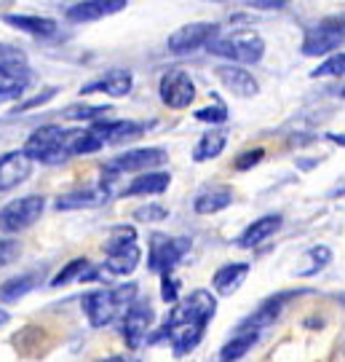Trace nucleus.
I'll return each mask as SVG.
<instances>
[{"mask_svg":"<svg viewBox=\"0 0 345 362\" xmlns=\"http://www.w3.org/2000/svg\"><path fill=\"white\" fill-rule=\"evenodd\" d=\"M214 314H217V298L212 296L209 290H193L182 303H177L174 309L169 311L164 333L153 336L150 341L169 338L174 354L185 357V354H190L201 344V338L206 333V325L214 320Z\"/></svg>","mask_w":345,"mask_h":362,"instance_id":"obj_1","label":"nucleus"},{"mask_svg":"<svg viewBox=\"0 0 345 362\" xmlns=\"http://www.w3.org/2000/svg\"><path fill=\"white\" fill-rule=\"evenodd\" d=\"M134 300H137V285L128 282V285L91 290L83 296L80 306H83V314H86L91 327H107L115 320H121Z\"/></svg>","mask_w":345,"mask_h":362,"instance_id":"obj_2","label":"nucleus"},{"mask_svg":"<svg viewBox=\"0 0 345 362\" xmlns=\"http://www.w3.org/2000/svg\"><path fill=\"white\" fill-rule=\"evenodd\" d=\"M209 54L228 59L230 65H257L265 54V40L257 35L255 30H233V33H219L204 46Z\"/></svg>","mask_w":345,"mask_h":362,"instance_id":"obj_3","label":"nucleus"},{"mask_svg":"<svg viewBox=\"0 0 345 362\" xmlns=\"http://www.w3.org/2000/svg\"><path fill=\"white\" fill-rule=\"evenodd\" d=\"M104 269L113 276H128L137 272L142 250L137 245V231L131 226H115L104 239Z\"/></svg>","mask_w":345,"mask_h":362,"instance_id":"obj_4","label":"nucleus"},{"mask_svg":"<svg viewBox=\"0 0 345 362\" xmlns=\"http://www.w3.org/2000/svg\"><path fill=\"white\" fill-rule=\"evenodd\" d=\"M22 153H25L32 164H35V161L49 164V167L64 164L67 158H73V156H70V132L62 129V127H54V124L40 127V129H35L27 137Z\"/></svg>","mask_w":345,"mask_h":362,"instance_id":"obj_5","label":"nucleus"},{"mask_svg":"<svg viewBox=\"0 0 345 362\" xmlns=\"http://www.w3.org/2000/svg\"><path fill=\"white\" fill-rule=\"evenodd\" d=\"M167 151L164 148H137V151H126L121 156H113L110 161H104L102 182L99 185H110L115 177L123 175H142V172H153L155 167L167 164Z\"/></svg>","mask_w":345,"mask_h":362,"instance_id":"obj_6","label":"nucleus"},{"mask_svg":"<svg viewBox=\"0 0 345 362\" xmlns=\"http://www.w3.org/2000/svg\"><path fill=\"white\" fill-rule=\"evenodd\" d=\"M343 16H327V19H321L305 30L303 54L305 57H327V54H337V49L343 52Z\"/></svg>","mask_w":345,"mask_h":362,"instance_id":"obj_7","label":"nucleus"},{"mask_svg":"<svg viewBox=\"0 0 345 362\" xmlns=\"http://www.w3.org/2000/svg\"><path fill=\"white\" fill-rule=\"evenodd\" d=\"M190 252V239H174L167 233H153L147 242V269L155 274H171L179 260Z\"/></svg>","mask_w":345,"mask_h":362,"instance_id":"obj_8","label":"nucleus"},{"mask_svg":"<svg viewBox=\"0 0 345 362\" xmlns=\"http://www.w3.org/2000/svg\"><path fill=\"white\" fill-rule=\"evenodd\" d=\"M46 209V199L43 196H22L13 199L6 207L0 209V231L3 233H22L30 226H35Z\"/></svg>","mask_w":345,"mask_h":362,"instance_id":"obj_9","label":"nucleus"},{"mask_svg":"<svg viewBox=\"0 0 345 362\" xmlns=\"http://www.w3.org/2000/svg\"><path fill=\"white\" fill-rule=\"evenodd\" d=\"M153 322H155V311L147 298H140V300H134L128 306L126 314L121 317V336H123L128 349H140L142 344L147 341V336H150Z\"/></svg>","mask_w":345,"mask_h":362,"instance_id":"obj_10","label":"nucleus"},{"mask_svg":"<svg viewBox=\"0 0 345 362\" xmlns=\"http://www.w3.org/2000/svg\"><path fill=\"white\" fill-rule=\"evenodd\" d=\"M217 30L219 25H214V22H193V25L177 27L167 40L169 52L177 54V57L198 52V49H204L206 43L217 35Z\"/></svg>","mask_w":345,"mask_h":362,"instance_id":"obj_11","label":"nucleus"},{"mask_svg":"<svg viewBox=\"0 0 345 362\" xmlns=\"http://www.w3.org/2000/svg\"><path fill=\"white\" fill-rule=\"evenodd\" d=\"M158 94H161L164 105H169L171 110H185L195 100V83L185 70H169L161 76Z\"/></svg>","mask_w":345,"mask_h":362,"instance_id":"obj_12","label":"nucleus"},{"mask_svg":"<svg viewBox=\"0 0 345 362\" xmlns=\"http://www.w3.org/2000/svg\"><path fill=\"white\" fill-rule=\"evenodd\" d=\"M128 3L126 0H83V3H73L64 8V16L75 25H83V22H97V19H104L110 13L123 11Z\"/></svg>","mask_w":345,"mask_h":362,"instance_id":"obj_13","label":"nucleus"},{"mask_svg":"<svg viewBox=\"0 0 345 362\" xmlns=\"http://www.w3.org/2000/svg\"><path fill=\"white\" fill-rule=\"evenodd\" d=\"M32 167L35 164L22 151H8V153L0 156V194L22 185L32 175Z\"/></svg>","mask_w":345,"mask_h":362,"instance_id":"obj_14","label":"nucleus"},{"mask_svg":"<svg viewBox=\"0 0 345 362\" xmlns=\"http://www.w3.org/2000/svg\"><path fill=\"white\" fill-rule=\"evenodd\" d=\"M91 132L99 137V143L104 145H121L126 140H137L142 132H145V124H137V121H107V118H99L91 124Z\"/></svg>","mask_w":345,"mask_h":362,"instance_id":"obj_15","label":"nucleus"},{"mask_svg":"<svg viewBox=\"0 0 345 362\" xmlns=\"http://www.w3.org/2000/svg\"><path fill=\"white\" fill-rule=\"evenodd\" d=\"M131 86H134V76L128 70H110L104 76L94 78L83 86V94H107V97H126L131 94Z\"/></svg>","mask_w":345,"mask_h":362,"instance_id":"obj_16","label":"nucleus"},{"mask_svg":"<svg viewBox=\"0 0 345 362\" xmlns=\"http://www.w3.org/2000/svg\"><path fill=\"white\" fill-rule=\"evenodd\" d=\"M110 194L102 185H91V188H75L70 194H62L56 199V209L59 212H70V209H97L107 204Z\"/></svg>","mask_w":345,"mask_h":362,"instance_id":"obj_17","label":"nucleus"},{"mask_svg":"<svg viewBox=\"0 0 345 362\" xmlns=\"http://www.w3.org/2000/svg\"><path fill=\"white\" fill-rule=\"evenodd\" d=\"M294 293H282V296H273L268 298L262 306L257 311H252L241 325H238V330H246V333H257V330H262V327H270V325L276 322L279 317H282L284 311V303L292 298Z\"/></svg>","mask_w":345,"mask_h":362,"instance_id":"obj_18","label":"nucleus"},{"mask_svg":"<svg viewBox=\"0 0 345 362\" xmlns=\"http://www.w3.org/2000/svg\"><path fill=\"white\" fill-rule=\"evenodd\" d=\"M30 65L27 62H11V65H0V103L16 100L19 94H25L30 86Z\"/></svg>","mask_w":345,"mask_h":362,"instance_id":"obj_19","label":"nucleus"},{"mask_svg":"<svg viewBox=\"0 0 345 362\" xmlns=\"http://www.w3.org/2000/svg\"><path fill=\"white\" fill-rule=\"evenodd\" d=\"M214 73H217L219 83L228 91H233L236 97H255L260 91V83L255 81V76L238 65H219Z\"/></svg>","mask_w":345,"mask_h":362,"instance_id":"obj_20","label":"nucleus"},{"mask_svg":"<svg viewBox=\"0 0 345 362\" xmlns=\"http://www.w3.org/2000/svg\"><path fill=\"white\" fill-rule=\"evenodd\" d=\"M282 226H284L282 215H265V218L249 223L241 231V236L236 239V245L241 247V250H252V247L262 245L265 239H270L276 231H282Z\"/></svg>","mask_w":345,"mask_h":362,"instance_id":"obj_21","label":"nucleus"},{"mask_svg":"<svg viewBox=\"0 0 345 362\" xmlns=\"http://www.w3.org/2000/svg\"><path fill=\"white\" fill-rule=\"evenodd\" d=\"M252 272V266L249 263H225V266H219L214 276H212V287H214V293L217 296H233L238 287L243 285V279L249 276Z\"/></svg>","mask_w":345,"mask_h":362,"instance_id":"obj_22","label":"nucleus"},{"mask_svg":"<svg viewBox=\"0 0 345 362\" xmlns=\"http://www.w3.org/2000/svg\"><path fill=\"white\" fill-rule=\"evenodd\" d=\"M169 185H171V175H169V172H142L140 177H134L121 194L123 196H161Z\"/></svg>","mask_w":345,"mask_h":362,"instance_id":"obj_23","label":"nucleus"},{"mask_svg":"<svg viewBox=\"0 0 345 362\" xmlns=\"http://www.w3.org/2000/svg\"><path fill=\"white\" fill-rule=\"evenodd\" d=\"M6 25H13L16 30L22 33H30L35 38H54L56 35V22L49 19V16H27V13H6L3 16Z\"/></svg>","mask_w":345,"mask_h":362,"instance_id":"obj_24","label":"nucleus"},{"mask_svg":"<svg viewBox=\"0 0 345 362\" xmlns=\"http://www.w3.org/2000/svg\"><path fill=\"white\" fill-rule=\"evenodd\" d=\"M233 204V188L228 185H214V188H206L195 196L193 202V209L198 215H217L222 209H228Z\"/></svg>","mask_w":345,"mask_h":362,"instance_id":"obj_25","label":"nucleus"},{"mask_svg":"<svg viewBox=\"0 0 345 362\" xmlns=\"http://www.w3.org/2000/svg\"><path fill=\"white\" fill-rule=\"evenodd\" d=\"M40 279H43L40 272L16 274V276L6 279V282L0 285V300H3V303H16V300H22V298L30 296V293L40 285Z\"/></svg>","mask_w":345,"mask_h":362,"instance_id":"obj_26","label":"nucleus"},{"mask_svg":"<svg viewBox=\"0 0 345 362\" xmlns=\"http://www.w3.org/2000/svg\"><path fill=\"white\" fill-rule=\"evenodd\" d=\"M91 282V279H99V274L94 272V266L89 263V258H75L64 266L62 272L52 279V287H64L70 282Z\"/></svg>","mask_w":345,"mask_h":362,"instance_id":"obj_27","label":"nucleus"},{"mask_svg":"<svg viewBox=\"0 0 345 362\" xmlns=\"http://www.w3.org/2000/svg\"><path fill=\"white\" fill-rule=\"evenodd\" d=\"M225 143H228L225 132H217V129L206 132V134H201V140L195 143V148H193V161L195 164H204V161L217 158L225 151Z\"/></svg>","mask_w":345,"mask_h":362,"instance_id":"obj_28","label":"nucleus"},{"mask_svg":"<svg viewBox=\"0 0 345 362\" xmlns=\"http://www.w3.org/2000/svg\"><path fill=\"white\" fill-rule=\"evenodd\" d=\"M332 260V250L327 245H316L305 250V255L300 258V266L294 269V276H313L327 269V263Z\"/></svg>","mask_w":345,"mask_h":362,"instance_id":"obj_29","label":"nucleus"},{"mask_svg":"<svg viewBox=\"0 0 345 362\" xmlns=\"http://www.w3.org/2000/svg\"><path fill=\"white\" fill-rule=\"evenodd\" d=\"M260 341V333H246V330H238L236 336L230 338L228 344L219 351V362H236L246 357L249 349H255V344Z\"/></svg>","mask_w":345,"mask_h":362,"instance_id":"obj_30","label":"nucleus"},{"mask_svg":"<svg viewBox=\"0 0 345 362\" xmlns=\"http://www.w3.org/2000/svg\"><path fill=\"white\" fill-rule=\"evenodd\" d=\"M102 151L99 137L91 129H70V156H91Z\"/></svg>","mask_w":345,"mask_h":362,"instance_id":"obj_31","label":"nucleus"},{"mask_svg":"<svg viewBox=\"0 0 345 362\" xmlns=\"http://www.w3.org/2000/svg\"><path fill=\"white\" fill-rule=\"evenodd\" d=\"M107 113H113L107 105H70L62 110V118H67V121H99Z\"/></svg>","mask_w":345,"mask_h":362,"instance_id":"obj_32","label":"nucleus"},{"mask_svg":"<svg viewBox=\"0 0 345 362\" xmlns=\"http://www.w3.org/2000/svg\"><path fill=\"white\" fill-rule=\"evenodd\" d=\"M343 70H345V54L343 52H337L332 54L324 65H319L313 73H310V78H324V76H343Z\"/></svg>","mask_w":345,"mask_h":362,"instance_id":"obj_33","label":"nucleus"},{"mask_svg":"<svg viewBox=\"0 0 345 362\" xmlns=\"http://www.w3.org/2000/svg\"><path fill=\"white\" fill-rule=\"evenodd\" d=\"M195 121H204V124H225V121H228V107L222 103L212 105V107H201V110H195Z\"/></svg>","mask_w":345,"mask_h":362,"instance_id":"obj_34","label":"nucleus"},{"mask_svg":"<svg viewBox=\"0 0 345 362\" xmlns=\"http://www.w3.org/2000/svg\"><path fill=\"white\" fill-rule=\"evenodd\" d=\"M169 209L161 207V204H147V207L134 209V220H142V223H158V220H167Z\"/></svg>","mask_w":345,"mask_h":362,"instance_id":"obj_35","label":"nucleus"},{"mask_svg":"<svg viewBox=\"0 0 345 362\" xmlns=\"http://www.w3.org/2000/svg\"><path fill=\"white\" fill-rule=\"evenodd\" d=\"M265 158V151L262 148H255V151H243L236 161H233V167L238 169V172H246V169H252L255 164H260Z\"/></svg>","mask_w":345,"mask_h":362,"instance_id":"obj_36","label":"nucleus"},{"mask_svg":"<svg viewBox=\"0 0 345 362\" xmlns=\"http://www.w3.org/2000/svg\"><path fill=\"white\" fill-rule=\"evenodd\" d=\"M19 252H22V247L19 242H13V239H0V269H6L8 263L19 258Z\"/></svg>","mask_w":345,"mask_h":362,"instance_id":"obj_37","label":"nucleus"},{"mask_svg":"<svg viewBox=\"0 0 345 362\" xmlns=\"http://www.w3.org/2000/svg\"><path fill=\"white\" fill-rule=\"evenodd\" d=\"M161 298H164L167 303H177L179 300V282L171 274H164V276H161Z\"/></svg>","mask_w":345,"mask_h":362,"instance_id":"obj_38","label":"nucleus"},{"mask_svg":"<svg viewBox=\"0 0 345 362\" xmlns=\"http://www.w3.org/2000/svg\"><path fill=\"white\" fill-rule=\"evenodd\" d=\"M56 86H49V89L43 91V94H35L32 100H27V103H22V105H16V110L13 113H25V110H30V107H38V105H46L49 100H54L56 97Z\"/></svg>","mask_w":345,"mask_h":362,"instance_id":"obj_39","label":"nucleus"},{"mask_svg":"<svg viewBox=\"0 0 345 362\" xmlns=\"http://www.w3.org/2000/svg\"><path fill=\"white\" fill-rule=\"evenodd\" d=\"M11 62H27V54L16 46L0 43V65H11Z\"/></svg>","mask_w":345,"mask_h":362,"instance_id":"obj_40","label":"nucleus"},{"mask_svg":"<svg viewBox=\"0 0 345 362\" xmlns=\"http://www.w3.org/2000/svg\"><path fill=\"white\" fill-rule=\"evenodd\" d=\"M249 6H252V8H265V11H270V8H284L286 0H252Z\"/></svg>","mask_w":345,"mask_h":362,"instance_id":"obj_41","label":"nucleus"},{"mask_svg":"<svg viewBox=\"0 0 345 362\" xmlns=\"http://www.w3.org/2000/svg\"><path fill=\"white\" fill-rule=\"evenodd\" d=\"M8 320H11V314H8L6 309H0V327H3V325H8Z\"/></svg>","mask_w":345,"mask_h":362,"instance_id":"obj_42","label":"nucleus"},{"mask_svg":"<svg viewBox=\"0 0 345 362\" xmlns=\"http://www.w3.org/2000/svg\"><path fill=\"white\" fill-rule=\"evenodd\" d=\"M102 362H126V360H123L121 354H115V357H107V360H102Z\"/></svg>","mask_w":345,"mask_h":362,"instance_id":"obj_43","label":"nucleus"}]
</instances>
